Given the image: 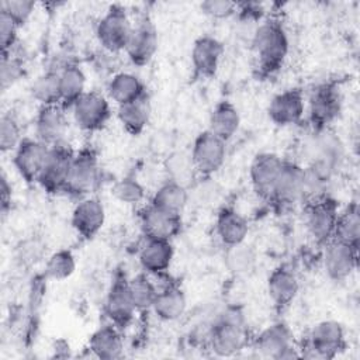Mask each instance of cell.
Listing matches in <instances>:
<instances>
[{"instance_id":"f6af8a7d","label":"cell","mask_w":360,"mask_h":360,"mask_svg":"<svg viewBox=\"0 0 360 360\" xmlns=\"http://www.w3.org/2000/svg\"><path fill=\"white\" fill-rule=\"evenodd\" d=\"M0 191H1V211L6 212L7 207L11 202V186L8 184L4 173H1V179H0Z\"/></svg>"},{"instance_id":"277c9868","label":"cell","mask_w":360,"mask_h":360,"mask_svg":"<svg viewBox=\"0 0 360 360\" xmlns=\"http://www.w3.org/2000/svg\"><path fill=\"white\" fill-rule=\"evenodd\" d=\"M100 174L101 169L98 166L97 155L93 149L84 148L76 152L69 170L65 193L79 200L90 195V193L94 191L100 181Z\"/></svg>"},{"instance_id":"f35d334b","label":"cell","mask_w":360,"mask_h":360,"mask_svg":"<svg viewBox=\"0 0 360 360\" xmlns=\"http://www.w3.org/2000/svg\"><path fill=\"white\" fill-rule=\"evenodd\" d=\"M111 194L125 205H136L145 198V187L135 177L125 176L112 184Z\"/></svg>"},{"instance_id":"8d00e7d4","label":"cell","mask_w":360,"mask_h":360,"mask_svg":"<svg viewBox=\"0 0 360 360\" xmlns=\"http://www.w3.org/2000/svg\"><path fill=\"white\" fill-rule=\"evenodd\" d=\"M128 288L134 305L139 311L152 309L155 298L159 292L158 285L149 278V274L141 273L128 280Z\"/></svg>"},{"instance_id":"7c38bea8","label":"cell","mask_w":360,"mask_h":360,"mask_svg":"<svg viewBox=\"0 0 360 360\" xmlns=\"http://www.w3.org/2000/svg\"><path fill=\"white\" fill-rule=\"evenodd\" d=\"M359 248L330 239L323 245L322 263L325 273L333 281H343L352 276L357 267Z\"/></svg>"},{"instance_id":"836d02e7","label":"cell","mask_w":360,"mask_h":360,"mask_svg":"<svg viewBox=\"0 0 360 360\" xmlns=\"http://www.w3.org/2000/svg\"><path fill=\"white\" fill-rule=\"evenodd\" d=\"M256 262H257L256 250L245 242L233 246H228L224 255L225 267L231 274L236 277L249 276L255 270Z\"/></svg>"},{"instance_id":"ee69618b","label":"cell","mask_w":360,"mask_h":360,"mask_svg":"<svg viewBox=\"0 0 360 360\" xmlns=\"http://www.w3.org/2000/svg\"><path fill=\"white\" fill-rule=\"evenodd\" d=\"M18 25L3 11H0V45L1 53H10L17 42Z\"/></svg>"},{"instance_id":"9a60e30c","label":"cell","mask_w":360,"mask_h":360,"mask_svg":"<svg viewBox=\"0 0 360 360\" xmlns=\"http://www.w3.org/2000/svg\"><path fill=\"white\" fill-rule=\"evenodd\" d=\"M305 170L301 165L284 160L280 176L277 179L271 201L281 207H291L304 201Z\"/></svg>"},{"instance_id":"cb8c5ba5","label":"cell","mask_w":360,"mask_h":360,"mask_svg":"<svg viewBox=\"0 0 360 360\" xmlns=\"http://www.w3.org/2000/svg\"><path fill=\"white\" fill-rule=\"evenodd\" d=\"M215 232L225 248L245 242L249 225L243 215L231 207H224L215 218Z\"/></svg>"},{"instance_id":"7a4b0ae2","label":"cell","mask_w":360,"mask_h":360,"mask_svg":"<svg viewBox=\"0 0 360 360\" xmlns=\"http://www.w3.org/2000/svg\"><path fill=\"white\" fill-rule=\"evenodd\" d=\"M345 346L346 339L342 323L333 319H326L312 326L300 356L316 360L333 359L345 349Z\"/></svg>"},{"instance_id":"1f68e13d","label":"cell","mask_w":360,"mask_h":360,"mask_svg":"<svg viewBox=\"0 0 360 360\" xmlns=\"http://www.w3.org/2000/svg\"><path fill=\"white\" fill-rule=\"evenodd\" d=\"M190 198V190L166 179L152 195L150 205L166 212L181 215Z\"/></svg>"},{"instance_id":"4316f807","label":"cell","mask_w":360,"mask_h":360,"mask_svg":"<svg viewBox=\"0 0 360 360\" xmlns=\"http://www.w3.org/2000/svg\"><path fill=\"white\" fill-rule=\"evenodd\" d=\"M107 96L118 107L146 96V90L145 84L136 75L118 72L107 83Z\"/></svg>"},{"instance_id":"ba28073f","label":"cell","mask_w":360,"mask_h":360,"mask_svg":"<svg viewBox=\"0 0 360 360\" xmlns=\"http://www.w3.org/2000/svg\"><path fill=\"white\" fill-rule=\"evenodd\" d=\"M190 155L198 176L211 177L225 163L226 142L205 129L195 136Z\"/></svg>"},{"instance_id":"4fadbf2b","label":"cell","mask_w":360,"mask_h":360,"mask_svg":"<svg viewBox=\"0 0 360 360\" xmlns=\"http://www.w3.org/2000/svg\"><path fill=\"white\" fill-rule=\"evenodd\" d=\"M158 30L148 15L141 17L129 35L125 53L134 65L142 66L152 60L158 51Z\"/></svg>"},{"instance_id":"44dd1931","label":"cell","mask_w":360,"mask_h":360,"mask_svg":"<svg viewBox=\"0 0 360 360\" xmlns=\"http://www.w3.org/2000/svg\"><path fill=\"white\" fill-rule=\"evenodd\" d=\"M309 118L314 127L325 129L340 111V96L335 86L321 84L309 96Z\"/></svg>"},{"instance_id":"e575fe53","label":"cell","mask_w":360,"mask_h":360,"mask_svg":"<svg viewBox=\"0 0 360 360\" xmlns=\"http://www.w3.org/2000/svg\"><path fill=\"white\" fill-rule=\"evenodd\" d=\"M333 239L359 248L360 239V210L356 201H353L343 212H339Z\"/></svg>"},{"instance_id":"b9f144b4","label":"cell","mask_w":360,"mask_h":360,"mask_svg":"<svg viewBox=\"0 0 360 360\" xmlns=\"http://www.w3.org/2000/svg\"><path fill=\"white\" fill-rule=\"evenodd\" d=\"M35 10L32 0H3L0 3V11L6 13L18 27L25 24Z\"/></svg>"},{"instance_id":"f1b7e54d","label":"cell","mask_w":360,"mask_h":360,"mask_svg":"<svg viewBox=\"0 0 360 360\" xmlns=\"http://www.w3.org/2000/svg\"><path fill=\"white\" fill-rule=\"evenodd\" d=\"M58 73L60 105L70 108L86 93V75L79 65L72 62L59 69Z\"/></svg>"},{"instance_id":"ffe728a7","label":"cell","mask_w":360,"mask_h":360,"mask_svg":"<svg viewBox=\"0 0 360 360\" xmlns=\"http://www.w3.org/2000/svg\"><path fill=\"white\" fill-rule=\"evenodd\" d=\"M139 222L142 233L146 239L172 240V238L179 233L181 226L180 215L166 212L150 204L141 211Z\"/></svg>"},{"instance_id":"3957f363","label":"cell","mask_w":360,"mask_h":360,"mask_svg":"<svg viewBox=\"0 0 360 360\" xmlns=\"http://www.w3.org/2000/svg\"><path fill=\"white\" fill-rule=\"evenodd\" d=\"M208 345L221 357H229L240 352L246 345V329L242 316L235 311L222 314L210 329Z\"/></svg>"},{"instance_id":"8992f818","label":"cell","mask_w":360,"mask_h":360,"mask_svg":"<svg viewBox=\"0 0 360 360\" xmlns=\"http://www.w3.org/2000/svg\"><path fill=\"white\" fill-rule=\"evenodd\" d=\"M73 158L75 150L68 142L51 146L37 183L51 194L65 191Z\"/></svg>"},{"instance_id":"83f0119b","label":"cell","mask_w":360,"mask_h":360,"mask_svg":"<svg viewBox=\"0 0 360 360\" xmlns=\"http://www.w3.org/2000/svg\"><path fill=\"white\" fill-rule=\"evenodd\" d=\"M186 295L183 290L173 283L159 288V292L152 305V311L155 312V315L166 322L179 319L186 312Z\"/></svg>"},{"instance_id":"ab89813d","label":"cell","mask_w":360,"mask_h":360,"mask_svg":"<svg viewBox=\"0 0 360 360\" xmlns=\"http://www.w3.org/2000/svg\"><path fill=\"white\" fill-rule=\"evenodd\" d=\"M21 127L11 111L4 112L0 118V149L3 153L13 152L21 143Z\"/></svg>"},{"instance_id":"4dcf8cb0","label":"cell","mask_w":360,"mask_h":360,"mask_svg":"<svg viewBox=\"0 0 360 360\" xmlns=\"http://www.w3.org/2000/svg\"><path fill=\"white\" fill-rule=\"evenodd\" d=\"M150 103L148 94L117 107V118L127 132L131 135H139L143 132L150 120Z\"/></svg>"},{"instance_id":"7402d4cb","label":"cell","mask_w":360,"mask_h":360,"mask_svg":"<svg viewBox=\"0 0 360 360\" xmlns=\"http://www.w3.org/2000/svg\"><path fill=\"white\" fill-rule=\"evenodd\" d=\"M104 311L111 323L117 328H125L134 318L136 311L129 294L128 281L125 278H115L108 290Z\"/></svg>"},{"instance_id":"74e56055","label":"cell","mask_w":360,"mask_h":360,"mask_svg":"<svg viewBox=\"0 0 360 360\" xmlns=\"http://www.w3.org/2000/svg\"><path fill=\"white\" fill-rule=\"evenodd\" d=\"M75 269L76 259L73 253L68 249H60L48 257L45 263L44 276L49 280L60 281L70 277L75 273Z\"/></svg>"},{"instance_id":"5bb4252c","label":"cell","mask_w":360,"mask_h":360,"mask_svg":"<svg viewBox=\"0 0 360 360\" xmlns=\"http://www.w3.org/2000/svg\"><path fill=\"white\" fill-rule=\"evenodd\" d=\"M49 148L51 146L45 145L37 138H24L17 146L13 156V165L25 181L37 183L45 165Z\"/></svg>"},{"instance_id":"6da1fadb","label":"cell","mask_w":360,"mask_h":360,"mask_svg":"<svg viewBox=\"0 0 360 360\" xmlns=\"http://www.w3.org/2000/svg\"><path fill=\"white\" fill-rule=\"evenodd\" d=\"M252 49L262 72L270 73L281 66L288 53V37L277 20H266L252 35Z\"/></svg>"},{"instance_id":"ac0fdd59","label":"cell","mask_w":360,"mask_h":360,"mask_svg":"<svg viewBox=\"0 0 360 360\" xmlns=\"http://www.w3.org/2000/svg\"><path fill=\"white\" fill-rule=\"evenodd\" d=\"M224 55V44L211 35L198 37L191 48V65L195 76L210 79L215 76L221 58Z\"/></svg>"},{"instance_id":"9c48e42d","label":"cell","mask_w":360,"mask_h":360,"mask_svg":"<svg viewBox=\"0 0 360 360\" xmlns=\"http://www.w3.org/2000/svg\"><path fill=\"white\" fill-rule=\"evenodd\" d=\"M70 110L75 124L84 132L103 129L111 118L110 101L98 91H86Z\"/></svg>"},{"instance_id":"d6a6232c","label":"cell","mask_w":360,"mask_h":360,"mask_svg":"<svg viewBox=\"0 0 360 360\" xmlns=\"http://www.w3.org/2000/svg\"><path fill=\"white\" fill-rule=\"evenodd\" d=\"M165 172L167 180L174 181L186 188H190L197 180V170L191 159L190 152L176 150L170 153L165 160Z\"/></svg>"},{"instance_id":"f546056e","label":"cell","mask_w":360,"mask_h":360,"mask_svg":"<svg viewBox=\"0 0 360 360\" xmlns=\"http://www.w3.org/2000/svg\"><path fill=\"white\" fill-rule=\"evenodd\" d=\"M240 115L238 108L228 100L219 101L210 114L208 131L228 142L239 129Z\"/></svg>"},{"instance_id":"d590c367","label":"cell","mask_w":360,"mask_h":360,"mask_svg":"<svg viewBox=\"0 0 360 360\" xmlns=\"http://www.w3.org/2000/svg\"><path fill=\"white\" fill-rule=\"evenodd\" d=\"M31 96L42 105H60L59 73L58 70H48L39 75L31 84Z\"/></svg>"},{"instance_id":"484cf974","label":"cell","mask_w":360,"mask_h":360,"mask_svg":"<svg viewBox=\"0 0 360 360\" xmlns=\"http://www.w3.org/2000/svg\"><path fill=\"white\" fill-rule=\"evenodd\" d=\"M90 352L101 360H115L124 353V343L120 328L114 323L101 325L96 329L89 339Z\"/></svg>"},{"instance_id":"8fae6325","label":"cell","mask_w":360,"mask_h":360,"mask_svg":"<svg viewBox=\"0 0 360 360\" xmlns=\"http://www.w3.org/2000/svg\"><path fill=\"white\" fill-rule=\"evenodd\" d=\"M283 163L284 160L271 152H262L253 158L249 169V177L253 191L260 198L271 201Z\"/></svg>"},{"instance_id":"52a82bcc","label":"cell","mask_w":360,"mask_h":360,"mask_svg":"<svg viewBox=\"0 0 360 360\" xmlns=\"http://www.w3.org/2000/svg\"><path fill=\"white\" fill-rule=\"evenodd\" d=\"M253 350L264 359H298L300 349L294 346L292 333L285 323L277 322L263 329L253 340Z\"/></svg>"},{"instance_id":"30bf717a","label":"cell","mask_w":360,"mask_h":360,"mask_svg":"<svg viewBox=\"0 0 360 360\" xmlns=\"http://www.w3.org/2000/svg\"><path fill=\"white\" fill-rule=\"evenodd\" d=\"M338 217V204L330 197L307 204L305 226L309 236L319 245L328 243L333 239Z\"/></svg>"},{"instance_id":"60d3db41","label":"cell","mask_w":360,"mask_h":360,"mask_svg":"<svg viewBox=\"0 0 360 360\" xmlns=\"http://www.w3.org/2000/svg\"><path fill=\"white\" fill-rule=\"evenodd\" d=\"M24 75V65L22 62L10 53H1V63H0V86L1 90L6 91L14 83H17L21 76Z\"/></svg>"},{"instance_id":"7bdbcfd3","label":"cell","mask_w":360,"mask_h":360,"mask_svg":"<svg viewBox=\"0 0 360 360\" xmlns=\"http://www.w3.org/2000/svg\"><path fill=\"white\" fill-rule=\"evenodd\" d=\"M200 10L211 18L225 20L238 11V3L229 0H205L200 3Z\"/></svg>"},{"instance_id":"d6986e66","label":"cell","mask_w":360,"mask_h":360,"mask_svg":"<svg viewBox=\"0 0 360 360\" xmlns=\"http://www.w3.org/2000/svg\"><path fill=\"white\" fill-rule=\"evenodd\" d=\"M68 132V120L62 105H42L35 118V138L48 146L65 141Z\"/></svg>"},{"instance_id":"5b68a950","label":"cell","mask_w":360,"mask_h":360,"mask_svg":"<svg viewBox=\"0 0 360 360\" xmlns=\"http://www.w3.org/2000/svg\"><path fill=\"white\" fill-rule=\"evenodd\" d=\"M131 32L132 24L125 8L120 4L110 6L96 27L98 44L111 53L125 51Z\"/></svg>"},{"instance_id":"603a6c76","label":"cell","mask_w":360,"mask_h":360,"mask_svg":"<svg viewBox=\"0 0 360 360\" xmlns=\"http://www.w3.org/2000/svg\"><path fill=\"white\" fill-rule=\"evenodd\" d=\"M174 256V249L170 240L146 239L142 245L138 260L146 274L163 276L169 270Z\"/></svg>"},{"instance_id":"2e32d148","label":"cell","mask_w":360,"mask_h":360,"mask_svg":"<svg viewBox=\"0 0 360 360\" xmlns=\"http://www.w3.org/2000/svg\"><path fill=\"white\" fill-rule=\"evenodd\" d=\"M70 222L73 229L83 239L94 238L105 222V210L103 202L97 197L91 195L80 198L72 211Z\"/></svg>"},{"instance_id":"d4e9b609","label":"cell","mask_w":360,"mask_h":360,"mask_svg":"<svg viewBox=\"0 0 360 360\" xmlns=\"http://www.w3.org/2000/svg\"><path fill=\"white\" fill-rule=\"evenodd\" d=\"M267 294L277 307L288 305L298 294L300 283L292 270L285 266L276 267L267 277Z\"/></svg>"},{"instance_id":"e0dca14e","label":"cell","mask_w":360,"mask_h":360,"mask_svg":"<svg viewBox=\"0 0 360 360\" xmlns=\"http://www.w3.org/2000/svg\"><path fill=\"white\" fill-rule=\"evenodd\" d=\"M305 112V97L300 89H290L276 94L267 107L269 118L280 127L301 121Z\"/></svg>"}]
</instances>
